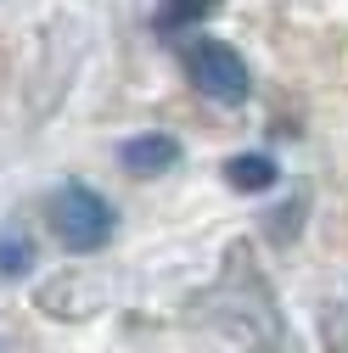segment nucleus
I'll use <instances>...</instances> for the list:
<instances>
[{
    "label": "nucleus",
    "mask_w": 348,
    "mask_h": 353,
    "mask_svg": "<svg viewBox=\"0 0 348 353\" xmlns=\"http://www.w3.org/2000/svg\"><path fill=\"white\" fill-rule=\"evenodd\" d=\"M34 236L28 230H17V225H6L0 230V281H23L28 270H34Z\"/></svg>",
    "instance_id": "obj_5"
},
{
    "label": "nucleus",
    "mask_w": 348,
    "mask_h": 353,
    "mask_svg": "<svg viewBox=\"0 0 348 353\" xmlns=\"http://www.w3.org/2000/svg\"><path fill=\"white\" fill-rule=\"evenodd\" d=\"M186 73H191L197 90L208 101H220V107H242L253 96V73H247L242 51L225 46V39H191L186 46Z\"/></svg>",
    "instance_id": "obj_2"
},
{
    "label": "nucleus",
    "mask_w": 348,
    "mask_h": 353,
    "mask_svg": "<svg viewBox=\"0 0 348 353\" xmlns=\"http://www.w3.org/2000/svg\"><path fill=\"white\" fill-rule=\"evenodd\" d=\"M46 225H51V236L68 247V252H102L107 241H113V230H118V213H113V202L96 191V185H84V180H62L57 191H51V202H46Z\"/></svg>",
    "instance_id": "obj_1"
},
{
    "label": "nucleus",
    "mask_w": 348,
    "mask_h": 353,
    "mask_svg": "<svg viewBox=\"0 0 348 353\" xmlns=\"http://www.w3.org/2000/svg\"><path fill=\"white\" fill-rule=\"evenodd\" d=\"M220 12V0H163V23H202V17H213Z\"/></svg>",
    "instance_id": "obj_6"
},
{
    "label": "nucleus",
    "mask_w": 348,
    "mask_h": 353,
    "mask_svg": "<svg viewBox=\"0 0 348 353\" xmlns=\"http://www.w3.org/2000/svg\"><path fill=\"white\" fill-rule=\"evenodd\" d=\"M118 163L135 174V180H157V174H168L174 163H180V141L163 135V129H152V135H129L118 146Z\"/></svg>",
    "instance_id": "obj_3"
},
{
    "label": "nucleus",
    "mask_w": 348,
    "mask_h": 353,
    "mask_svg": "<svg viewBox=\"0 0 348 353\" xmlns=\"http://www.w3.org/2000/svg\"><path fill=\"white\" fill-rule=\"evenodd\" d=\"M276 174H281L276 157H264V152H242V157L225 163V185H236V191H270Z\"/></svg>",
    "instance_id": "obj_4"
}]
</instances>
